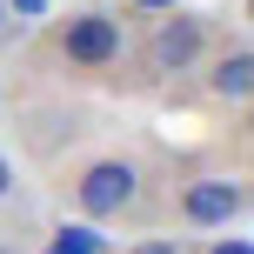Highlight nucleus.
<instances>
[{
	"label": "nucleus",
	"mask_w": 254,
	"mask_h": 254,
	"mask_svg": "<svg viewBox=\"0 0 254 254\" xmlns=\"http://www.w3.org/2000/svg\"><path fill=\"white\" fill-rule=\"evenodd\" d=\"M74 207L87 221H121L140 207V161H127V154H101V161H87L74 174Z\"/></svg>",
	"instance_id": "nucleus-1"
},
{
	"label": "nucleus",
	"mask_w": 254,
	"mask_h": 254,
	"mask_svg": "<svg viewBox=\"0 0 254 254\" xmlns=\"http://www.w3.org/2000/svg\"><path fill=\"white\" fill-rule=\"evenodd\" d=\"M54 54L80 74H101V67L121 61V20L114 13H67L54 27Z\"/></svg>",
	"instance_id": "nucleus-2"
},
{
	"label": "nucleus",
	"mask_w": 254,
	"mask_h": 254,
	"mask_svg": "<svg viewBox=\"0 0 254 254\" xmlns=\"http://www.w3.org/2000/svg\"><path fill=\"white\" fill-rule=\"evenodd\" d=\"M201 54H207V20L201 13H161L154 20V34H147V67L154 74H188V67H201Z\"/></svg>",
	"instance_id": "nucleus-3"
},
{
	"label": "nucleus",
	"mask_w": 254,
	"mask_h": 254,
	"mask_svg": "<svg viewBox=\"0 0 254 254\" xmlns=\"http://www.w3.org/2000/svg\"><path fill=\"white\" fill-rule=\"evenodd\" d=\"M248 214V188L234 174H201L181 188V221L188 228H234Z\"/></svg>",
	"instance_id": "nucleus-4"
},
{
	"label": "nucleus",
	"mask_w": 254,
	"mask_h": 254,
	"mask_svg": "<svg viewBox=\"0 0 254 254\" xmlns=\"http://www.w3.org/2000/svg\"><path fill=\"white\" fill-rule=\"evenodd\" d=\"M207 94L228 101V107H248V94H254V54H248V47L214 54V67H207Z\"/></svg>",
	"instance_id": "nucleus-5"
},
{
	"label": "nucleus",
	"mask_w": 254,
	"mask_h": 254,
	"mask_svg": "<svg viewBox=\"0 0 254 254\" xmlns=\"http://www.w3.org/2000/svg\"><path fill=\"white\" fill-rule=\"evenodd\" d=\"M47 254H101V234H94V221H80V228H61L47 241Z\"/></svg>",
	"instance_id": "nucleus-6"
},
{
	"label": "nucleus",
	"mask_w": 254,
	"mask_h": 254,
	"mask_svg": "<svg viewBox=\"0 0 254 254\" xmlns=\"http://www.w3.org/2000/svg\"><path fill=\"white\" fill-rule=\"evenodd\" d=\"M127 254H188V248H181L174 234H154V241H140V248H127Z\"/></svg>",
	"instance_id": "nucleus-7"
},
{
	"label": "nucleus",
	"mask_w": 254,
	"mask_h": 254,
	"mask_svg": "<svg viewBox=\"0 0 254 254\" xmlns=\"http://www.w3.org/2000/svg\"><path fill=\"white\" fill-rule=\"evenodd\" d=\"M207 254H254V248H248V234H221V241L207 248Z\"/></svg>",
	"instance_id": "nucleus-8"
},
{
	"label": "nucleus",
	"mask_w": 254,
	"mask_h": 254,
	"mask_svg": "<svg viewBox=\"0 0 254 254\" xmlns=\"http://www.w3.org/2000/svg\"><path fill=\"white\" fill-rule=\"evenodd\" d=\"M13 188H20V174H13V161L0 154V201H13Z\"/></svg>",
	"instance_id": "nucleus-9"
},
{
	"label": "nucleus",
	"mask_w": 254,
	"mask_h": 254,
	"mask_svg": "<svg viewBox=\"0 0 254 254\" xmlns=\"http://www.w3.org/2000/svg\"><path fill=\"white\" fill-rule=\"evenodd\" d=\"M13 13H27V20H40V13H47V0H7Z\"/></svg>",
	"instance_id": "nucleus-10"
},
{
	"label": "nucleus",
	"mask_w": 254,
	"mask_h": 254,
	"mask_svg": "<svg viewBox=\"0 0 254 254\" xmlns=\"http://www.w3.org/2000/svg\"><path fill=\"white\" fill-rule=\"evenodd\" d=\"M0 254H20V248H7V241H0Z\"/></svg>",
	"instance_id": "nucleus-11"
},
{
	"label": "nucleus",
	"mask_w": 254,
	"mask_h": 254,
	"mask_svg": "<svg viewBox=\"0 0 254 254\" xmlns=\"http://www.w3.org/2000/svg\"><path fill=\"white\" fill-rule=\"evenodd\" d=\"M0 20H7V0H0Z\"/></svg>",
	"instance_id": "nucleus-12"
}]
</instances>
